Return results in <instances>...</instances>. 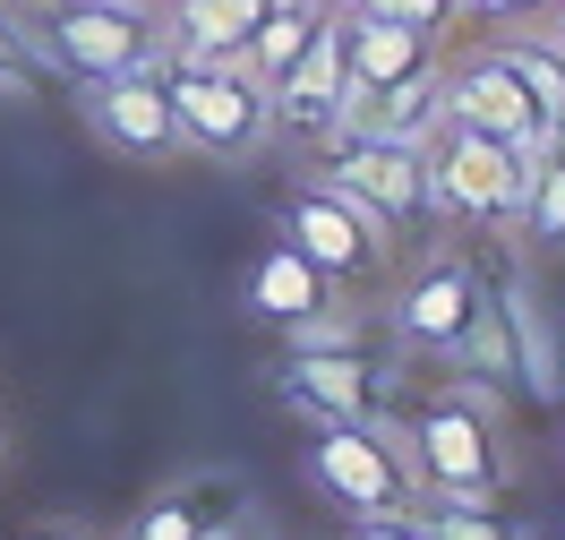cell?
<instances>
[{"mask_svg":"<svg viewBox=\"0 0 565 540\" xmlns=\"http://www.w3.org/2000/svg\"><path fill=\"white\" fill-rule=\"evenodd\" d=\"M428 163V207H446L462 223H514L523 207V180H531V155H514L505 138L489 129H462V120H437L420 146Z\"/></svg>","mask_w":565,"mask_h":540,"instance_id":"obj_5","label":"cell"},{"mask_svg":"<svg viewBox=\"0 0 565 540\" xmlns=\"http://www.w3.org/2000/svg\"><path fill=\"white\" fill-rule=\"evenodd\" d=\"M334 18H343V104L377 95V86H403L437 61V35L403 27V18H377V9H334Z\"/></svg>","mask_w":565,"mask_h":540,"instance_id":"obj_11","label":"cell"},{"mask_svg":"<svg viewBox=\"0 0 565 540\" xmlns=\"http://www.w3.org/2000/svg\"><path fill=\"white\" fill-rule=\"evenodd\" d=\"M446 120V95H437V70L403 77V86H377V95H352L334 112V138H394V146H428V129Z\"/></svg>","mask_w":565,"mask_h":540,"instance_id":"obj_15","label":"cell"},{"mask_svg":"<svg viewBox=\"0 0 565 540\" xmlns=\"http://www.w3.org/2000/svg\"><path fill=\"white\" fill-rule=\"evenodd\" d=\"M352 9H377V18H403V27H420V35H446L462 18V0H352Z\"/></svg>","mask_w":565,"mask_h":540,"instance_id":"obj_25","label":"cell"},{"mask_svg":"<svg viewBox=\"0 0 565 540\" xmlns=\"http://www.w3.org/2000/svg\"><path fill=\"white\" fill-rule=\"evenodd\" d=\"M275 387L291 412L309 421H386V395H394V369L369 343H291L275 369Z\"/></svg>","mask_w":565,"mask_h":540,"instance_id":"obj_6","label":"cell"},{"mask_svg":"<svg viewBox=\"0 0 565 540\" xmlns=\"http://www.w3.org/2000/svg\"><path fill=\"white\" fill-rule=\"evenodd\" d=\"M334 189L343 198H360L369 215L386 223V232H403V223L428 215V163L420 146H394V138H343V155H334Z\"/></svg>","mask_w":565,"mask_h":540,"instance_id":"obj_9","label":"cell"},{"mask_svg":"<svg viewBox=\"0 0 565 540\" xmlns=\"http://www.w3.org/2000/svg\"><path fill=\"white\" fill-rule=\"evenodd\" d=\"M412 523H420V540H523V523L497 498H420Z\"/></svg>","mask_w":565,"mask_h":540,"instance_id":"obj_21","label":"cell"},{"mask_svg":"<svg viewBox=\"0 0 565 540\" xmlns=\"http://www.w3.org/2000/svg\"><path fill=\"white\" fill-rule=\"evenodd\" d=\"M514 232L531 250H565V146H548L523 180V207H514Z\"/></svg>","mask_w":565,"mask_h":540,"instance_id":"obj_22","label":"cell"},{"mask_svg":"<svg viewBox=\"0 0 565 540\" xmlns=\"http://www.w3.org/2000/svg\"><path fill=\"white\" fill-rule=\"evenodd\" d=\"M86 120L95 138L138 155V163H163L180 155V120H172V95L154 70H120V77H86Z\"/></svg>","mask_w":565,"mask_h":540,"instance_id":"obj_8","label":"cell"},{"mask_svg":"<svg viewBox=\"0 0 565 540\" xmlns=\"http://www.w3.org/2000/svg\"><path fill=\"white\" fill-rule=\"evenodd\" d=\"M557 540H565V532H557Z\"/></svg>","mask_w":565,"mask_h":540,"instance_id":"obj_33","label":"cell"},{"mask_svg":"<svg viewBox=\"0 0 565 540\" xmlns=\"http://www.w3.org/2000/svg\"><path fill=\"white\" fill-rule=\"evenodd\" d=\"M35 540H86V532H35Z\"/></svg>","mask_w":565,"mask_h":540,"instance_id":"obj_30","label":"cell"},{"mask_svg":"<svg viewBox=\"0 0 565 540\" xmlns=\"http://www.w3.org/2000/svg\"><path fill=\"white\" fill-rule=\"evenodd\" d=\"M437 95H446V120H462V129H489V138H505L514 155H548V138H540V120H531L523 86L505 77V61L497 52H471L455 77H437Z\"/></svg>","mask_w":565,"mask_h":540,"instance_id":"obj_10","label":"cell"},{"mask_svg":"<svg viewBox=\"0 0 565 540\" xmlns=\"http://www.w3.org/2000/svg\"><path fill=\"white\" fill-rule=\"evenodd\" d=\"M309 9H343V0H309Z\"/></svg>","mask_w":565,"mask_h":540,"instance_id":"obj_31","label":"cell"},{"mask_svg":"<svg viewBox=\"0 0 565 540\" xmlns=\"http://www.w3.org/2000/svg\"><path fill=\"white\" fill-rule=\"evenodd\" d=\"M266 104H275V129H291V138H334V112H343V18H326L309 35V52L266 86Z\"/></svg>","mask_w":565,"mask_h":540,"instance_id":"obj_12","label":"cell"},{"mask_svg":"<svg viewBox=\"0 0 565 540\" xmlns=\"http://www.w3.org/2000/svg\"><path fill=\"white\" fill-rule=\"evenodd\" d=\"M343 540H420V523H412V515H352Z\"/></svg>","mask_w":565,"mask_h":540,"instance_id":"obj_26","label":"cell"},{"mask_svg":"<svg viewBox=\"0 0 565 540\" xmlns=\"http://www.w3.org/2000/svg\"><path fill=\"white\" fill-rule=\"evenodd\" d=\"M266 18V0H163V52L172 61H241L248 27Z\"/></svg>","mask_w":565,"mask_h":540,"instance_id":"obj_16","label":"cell"},{"mask_svg":"<svg viewBox=\"0 0 565 540\" xmlns=\"http://www.w3.org/2000/svg\"><path fill=\"white\" fill-rule=\"evenodd\" d=\"M241 506H248V480L241 472H214V480H189L172 498H154L129 540H214L223 523H241Z\"/></svg>","mask_w":565,"mask_h":540,"instance_id":"obj_17","label":"cell"},{"mask_svg":"<svg viewBox=\"0 0 565 540\" xmlns=\"http://www.w3.org/2000/svg\"><path fill=\"white\" fill-rule=\"evenodd\" d=\"M548 0H462V18H489V27H514V18H540Z\"/></svg>","mask_w":565,"mask_h":540,"instance_id":"obj_27","label":"cell"},{"mask_svg":"<svg viewBox=\"0 0 565 540\" xmlns=\"http://www.w3.org/2000/svg\"><path fill=\"white\" fill-rule=\"evenodd\" d=\"M505 318H514V352H523V387L540 403L565 395L557 378V343H548V318H540V300H531V284H505Z\"/></svg>","mask_w":565,"mask_h":540,"instance_id":"obj_23","label":"cell"},{"mask_svg":"<svg viewBox=\"0 0 565 540\" xmlns=\"http://www.w3.org/2000/svg\"><path fill=\"white\" fill-rule=\"evenodd\" d=\"M282 241H291L300 257H318L326 275H352V284L377 275L386 250H394V232L369 215L360 198H343L334 180H300V189L282 198Z\"/></svg>","mask_w":565,"mask_h":540,"instance_id":"obj_7","label":"cell"},{"mask_svg":"<svg viewBox=\"0 0 565 540\" xmlns=\"http://www.w3.org/2000/svg\"><path fill=\"white\" fill-rule=\"evenodd\" d=\"M163 95H172V120H180V146H198L214 163H257L266 138H275V104L266 86L241 70V61H154Z\"/></svg>","mask_w":565,"mask_h":540,"instance_id":"obj_2","label":"cell"},{"mask_svg":"<svg viewBox=\"0 0 565 540\" xmlns=\"http://www.w3.org/2000/svg\"><path fill=\"white\" fill-rule=\"evenodd\" d=\"M318 309H334V275H326L318 257H300L291 241H275V250L248 266V318H266V326H309Z\"/></svg>","mask_w":565,"mask_h":540,"instance_id":"obj_13","label":"cell"},{"mask_svg":"<svg viewBox=\"0 0 565 540\" xmlns=\"http://www.w3.org/2000/svg\"><path fill=\"white\" fill-rule=\"evenodd\" d=\"M557 378H565V360H557Z\"/></svg>","mask_w":565,"mask_h":540,"instance_id":"obj_32","label":"cell"},{"mask_svg":"<svg viewBox=\"0 0 565 540\" xmlns=\"http://www.w3.org/2000/svg\"><path fill=\"white\" fill-rule=\"evenodd\" d=\"M214 540H257V532H248V523H223V532H214Z\"/></svg>","mask_w":565,"mask_h":540,"instance_id":"obj_29","label":"cell"},{"mask_svg":"<svg viewBox=\"0 0 565 540\" xmlns=\"http://www.w3.org/2000/svg\"><path fill=\"white\" fill-rule=\"evenodd\" d=\"M462 378H489V387H523V352H514V318H505V284L471 300V318L455 335Z\"/></svg>","mask_w":565,"mask_h":540,"instance_id":"obj_19","label":"cell"},{"mask_svg":"<svg viewBox=\"0 0 565 540\" xmlns=\"http://www.w3.org/2000/svg\"><path fill=\"white\" fill-rule=\"evenodd\" d=\"M309 480L343 515H412L420 506V472H412V455L386 421H318Z\"/></svg>","mask_w":565,"mask_h":540,"instance_id":"obj_4","label":"cell"},{"mask_svg":"<svg viewBox=\"0 0 565 540\" xmlns=\"http://www.w3.org/2000/svg\"><path fill=\"white\" fill-rule=\"evenodd\" d=\"M43 70L61 77H120V70H154L163 61V27L146 0H52L43 27H26Z\"/></svg>","mask_w":565,"mask_h":540,"instance_id":"obj_3","label":"cell"},{"mask_svg":"<svg viewBox=\"0 0 565 540\" xmlns=\"http://www.w3.org/2000/svg\"><path fill=\"white\" fill-rule=\"evenodd\" d=\"M334 9H309V0H266V18L248 27V43H241V70L257 77V86H275L300 52H309V35H318Z\"/></svg>","mask_w":565,"mask_h":540,"instance_id":"obj_20","label":"cell"},{"mask_svg":"<svg viewBox=\"0 0 565 540\" xmlns=\"http://www.w3.org/2000/svg\"><path fill=\"white\" fill-rule=\"evenodd\" d=\"M35 86H43L35 43H26V27H18V18H0V95H18V104H26Z\"/></svg>","mask_w":565,"mask_h":540,"instance_id":"obj_24","label":"cell"},{"mask_svg":"<svg viewBox=\"0 0 565 540\" xmlns=\"http://www.w3.org/2000/svg\"><path fill=\"white\" fill-rule=\"evenodd\" d=\"M497 61H505V77L523 86V104H531V120H540V138L548 146H565V52L548 35H505V43H489Z\"/></svg>","mask_w":565,"mask_h":540,"instance_id":"obj_18","label":"cell"},{"mask_svg":"<svg viewBox=\"0 0 565 540\" xmlns=\"http://www.w3.org/2000/svg\"><path fill=\"white\" fill-rule=\"evenodd\" d=\"M403 455L420 472V498H497L505 489V446H497V387H437L412 412Z\"/></svg>","mask_w":565,"mask_h":540,"instance_id":"obj_1","label":"cell"},{"mask_svg":"<svg viewBox=\"0 0 565 540\" xmlns=\"http://www.w3.org/2000/svg\"><path fill=\"white\" fill-rule=\"evenodd\" d=\"M471 300H480V275H471L462 257H437L420 284L403 292L394 326H403L412 352H446V360H455V335H462V318H471Z\"/></svg>","mask_w":565,"mask_h":540,"instance_id":"obj_14","label":"cell"},{"mask_svg":"<svg viewBox=\"0 0 565 540\" xmlns=\"http://www.w3.org/2000/svg\"><path fill=\"white\" fill-rule=\"evenodd\" d=\"M540 18H548V43H557V52H565V0H548Z\"/></svg>","mask_w":565,"mask_h":540,"instance_id":"obj_28","label":"cell"}]
</instances>
